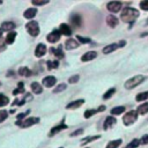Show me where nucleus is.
I'll return each instance as SVG.
<instances>
[{
  "label": "nucleus",
  "instance_id": "603ef678",
  "mask_svg": "<svg viewBox=\"0 0 148 148\" xmlns=\"http://www.w3.org/2000/svg\"><path fill=\"white\" fill-rule=\"evenodd\" d=\"M0 86H1V82H0Z\"/></svg>",
  "mask_w": 148,
  "mask_h": 148
},
{
  "label": "nucleus",
  "instance_id": "5701e85b",
  "mask_svg": "<svg viewBox=\"0 0 148 148\" xmlns=\"http://www.w3.org/2000/svg\"><path fill=\"white\" fill-rule=\"evenodd\" d=\"M51 51L54 53V56L59 59L64 58V53H62V45H59L57 49H51Z\"/></svg>",
  "mask_w": 148,
  "mask_h": 148
},
{
  "label": "nucleus",
  "instance_id": "c756f323",
  "mask_svg": "<svg viewBox=\"0 0 148 148\" xmlns=\"http://www.w3.org/2000/svg\"><path fill=\"white\" fill-rule=\"evenodd\" d=\"M114 92H116V88H110V89L103 95V98H104V99H109V98H111V97L114 95Z\"/></svg>",
  "mask_w": 148,
  "mask_h": 148
},
{
  "label": "nucleus",
  "instance_id": "7c9ffc66",
  "mask_svg": "<svg viewBox=\"0 0 148 148\" xmlns=\"http://www.w3.org/2000/svg\"><path fill=\"white\" fill-rule=\"evenodd\" d=\"M99 138H101V135H92V136H88V138H86V139H82V140H81V143H88V142L94 141V140H97V139H99Z\"/></svg>",
  "mask_w": 148,
  "mask_h": 148
},
{
  "label": "nucleus",
  "instance_id": "1a4fd4ad",
  "mask_svg": "<svg viewBox=\"0 0 148 148\" xmlns=\"http://www.w3.org/2000/svg\"><path fill=\"white\" fill-rule=\"evenodd\" d=\"M42 82H43V86H44V87L50 88V87H53V86L56 84L57 79H56L54 76H52V75H49V76H45Z\"/></svg>",
  "mask_w": 148,
  "mask_h": 148
},
{
  "label": "nucleus",
  "instance_id": "ea45409f",
  "mask_svg": "<svg viewBox=\"0 0 148 148\" xmlns=\"http://www.w3.org/2000/svg\"><path fill=\"white\" fill-rule=\"evenodd\" d=\"M79 79H80V76L76 74V75H73V76H71V77L68 79V82H69V83H76V82L79 81Z\"/></svg>",
  "mask_w": 148,
  "mask_h": 148
},
{
  "label": "nucleus",
  "instance_id": "c03bdc74",
  "mask_svg": "<svg viewBox=\"0 0 148 148\" xmlns=\"http://www.w3.org/2000/svg\"><path fill=\"white\" fill-rule=\"evenodd\" d=\"M28 114H29V110H28L27 112H24V113H20V114L17 116V119H18V121H21V120H22V119H23L25 116H28Z\"/></svg>",
  "mask_w": 148,
  "mask_h": 148
},
{
  "label": "nucleus",
  "instance_id": "a18cd8bd",
  "mask_svg": "<svg viewBox=\"0 0 148 148\" xmlns=\"http://www.w3.org/2000/svg\"><path fill=\"white\" fill-rule=\"evenodd\" d=\"M118 45H119V47H124V46L126 45V40H124V39H123V40H120V42L118 43Z\"/></svg>",
  "mask_w": 148,
  "mask_h": 148
},
{
  "label": "nucleus",
  "instance_id": "f8f14e48",
  "mask_svg": "<svg viewBox=\"0 0 148 148\" xmlns=\"http://www.w3.org/2000/svg\"><path fill=\"white\" fill-rule=\"evenodd\" d=\"M97 57V52L95 51H88L81 57V61H90Z\"/></svg>",
  "mask_w": 148,
  "mask_h": 148
},
{
  "label": "nucleus",
  "instance_id": "de8ad7c7",
  "mask_svg": "<svg viewBox=\"0 0 148 148\" xmlns=\"http://www.w3.org/2000/svg\"><path fill=\"white\" fill-rule=\"evenodd\" d=\"M1 35H2V29H0V38H1Z\"/></svg>",
  "mask_w": 148,
  "mask_h": 148
},
{
  "label": "nucleus",
  "instance_id": "c9c22d12",
  "mask_svg": "<svg viewBox=\"0 0 148 148\" xmlns=\"http://www.w3.org/2000/svg\"><path fill=\"white\" fill-rule=\"evenodd\" d=\"M58 66H59V62H58L57 60H54V61L49 60V61H47V68H49V69H52V68H58Z\"/></svg>",
  "mask_w": 148,
  "mask_h": 148
},
{
  "label": "nucleus",
  "instance_id": "79ce46f5",
  "mask_svg": "<svg viewBox=\"0 0 148 148\" xmlns=\"http://www.w3.org/2000/svg\"><path fill=\"white\" fill-rule=\"evenodd\" d=\"M82 133H83V128H79V130L74 131L73 133H71V136H76V135H80Z\"/></svg>",
  "mask_w": 148,
  "mask_h": 148
},
{
  "label": "nucleus",
  "instance_id": "f3484780",
  "mask_svg": "<svg viewBox=\"0 0 148 148\" xmlns=\"http://www.w3.org/2000/svg\"><path fill=\"white\" fill-rule=\"evenodd\" d=\"M83 103H84V99H77V101H74V102H71L69 104H67L66 108H67L68 110H74V109L80 108Z\"/></svg>",
  "mask_w": 148,
  "mask_h": 148
},
{
  "label": "nucleus",
  "instance_id": "c85d7f7f",
  "mask_svg": "<svg viewBox=\"0 0 148 148\" xmlns=\"http://www.w3.org/2000/svg\"><path fill=\"white\" fill-rule=\"evenodd\" d=\"M22 92H24V86H23V82H18L17 88L13 90V94L17 95V94H22Z\"/></svg>",
  "mask_w": 148,
  "mask_h": 148
},
{
  "label": "nucleus",
  "instance_id": "f704fd0d",
  "mask_svg": "<svg viewBox=\"0 0 148 148\" xmlns=\"http://www.w3.org/2000/svg\"><path fill=\"white\" fill-rule=\"evenodd\" d=\"M66 88H67V86H66L65 83H60V84H58V86L54 88L53 92H61V91H64Z\"/></svg>",
  "mask_w": 148,
  "mask_h": 148
},
{
  "label": "nucleus",
  "instance_id": "ddd939ff",
  "mask_svg": "<svg viewBox=\"0 0 148 148\" xmlns=\"http://www.w3.org/2000/svg\"><path fill=\"white\" fill-rule=\"evenodd\" d=\"M119 47V45H118V43H112V44H109V45H106L105 47H103V53L104 54H109V53H111V52H113V51H116L117 49Z\"/></svg>",
  "mask_w": 148,
  "mask_h": 148
},
{
  "label": "nucleus",
  "instance_id": "b1692460",
  "mask_svg": "<svg viewBox=\"0 0 148 148\" xmlns=\"http://www.w3.org/2000/svg\"><path fill=\"white\" fill-rule=\"evenodd\" d=\"M148 99V91H143V92H139L135 96V101L136 102H143Z\"/></svg>",
  "mask_w": 148,
  "mask_h": 148
},
{
  "label": "nucleus",
  "instance_id": "0eeeda50",
  "mask_svg": "<svg viewBox=\"0 0 148 148\" xmlns=\"http://www.w3.org/2000/svg\"><path fill=\"white\" fill-rule=\"evenodd\" d=\"M60 36H61V34H60L59 30H53V31H51V32L46 36V39H47V42H50V43H56V42H59Z\"/></svg>",
  "mask_w": 148,
  "mask_h": 148
},
{
  "label": "nucleus",
  "instance_id": "9b49d317",
  "mask_svg": "<svg viewBox=\"0 0 148 148\" xmlns=\"http://www.w3.org/2000/svg\"><path fill=\"white\" fill-rule=\"evenodd\" d=\"M45 53H46V46H45L43 43L37 44V46H36V49H35V56L38 57V58H40V57H43Z\"/></svg>",
  "mask_w": 148,
  "mask_h": 148
},
{
  "label": "nucleus",
  "instance_id": "20e7f679",
  "mask_svg": "<svg viewBox=\"0 0 148 148\" xmlns=\"http://www.w3.org/2000/svg\"><path fill=\"white\" fill-rule=\"evenodd\" d=\"M25 28H27V31L30 34V36L32 37H36L39 35V24L37 21H30L25 24Z\"/></svg>",
  "mask_w": 148,
  "mask_h": 148
},
{
  "label": "nucleus",
  "instance_id": "423d86ee",
  "mask_svg": "<svg viewBox=\"0 0 148 148\" xmlns=\"http://www.w3.org/2000/svg\"><path fill=\"white\" fill-rule=\"evenodd\" d=\"M106 8L111 13H118V12L123 10L121 9L123 8V3L120 1H110V2H108Z\"/></svg>",
  "mask_w": 148,
  "mask_h": 148
},
{
  "label": "nucleus",
  "instance_id": "412c9836",
  "mask_svg": "<svg viewBox=\"0 0 148 148\" xmlns=\"http://www.w3.org/2000/svg\"><path fill=\"white\" fill-rule=\"evenodd\" d=\"M125 106H123V105H120V106H114L112 110H111V114L112 116H118V114H121V113H124L125 112Z\"/></svg>",
  "mask_w": 148,
  "mask_h": 148
},
{
  "label": "nucleus",
  "instance_id": "8fccbe9b",
  "mask_svg": "<svg viewBox=\"0 0 148 148\" xmlns=\"http://www.w3.org/2000/svg\"><path fill=\"white\" fill-rule=\"evenodd\" d=\"M1 3H2V1H0V5H1Z\"/></svg>",
  "mask_w": 148,
  "mask_h": 148
},
{
  "label": "nucleus",
  "instance_id": "37998d69",
  "mask_svg": "<svg viewBox=\"0 0 148 148\" xmlns=\"http://www.w3.org/2000/svg\"><path fill=\"white\" fill-rule=\"evenodd\" d=\"M140 142L142 145H148V134H145L141 139H140Z\"/></svg>",
  "mask_w": 148,
  "mask_h": 148
},
{
  "label": "nucleus",
  "instance_id": "393cba45",
  "mask_svg": "<svg viewBox=\"0 0 148 148\" xmlns=\"http://www.w3.org/2000/svg\"><path fill=\"white\" fill-rule=\"evenodd\" d=\"M16 38V32L15 31H12V32H8L7 34V37H6V43L7 44H13L14 40Z\"/></svg>",
  "mask_w": 148,
  "mask_h": 148
},
{
  "label": "nucleus",
  "instance_id": "dca6fc26",
  "mask_svg": "<svg viewBox=\"0 0 148 148\" xmlns=\"http://www.w3.org/2000/svg\"><path fill=\"white\" fill-rule=\"evenodd\" d=\"M36 14H37V8H28V9L23 13V16H24L27 20H31L32 17H35Z\"/></svg>",
  "mask_w": 148,
  "mask_h": 148
},
{
  "label": "nucleus",
  "instance_id": "e433bc0d",
  "mask_svg": "<svg viewBox=\"0 0 148 148\" xmlns=\"http://www.w3.org/2000/svg\"><path fill=\"white\" fill-rule=\"evenodd\" d=\"M97 112H98L97 110H86L84 111V118H90L91 116H94Z\"/></svg>",
  "mask_w": 148,
  "mask_h": 148
},
{
  "label": "nucleus",
  "instance_id": "49530a36",
  "mask_svg": "<svg viewBox=\"0 0 148 148\" xmlns=\"http://www.w3.org/2000/svg\"><path fill=\"white\" fill-rule=\"evenodd\" d=\"M104 110H105V105H101V106L97 109V111H98V112H103Z\"/></svg>",
  "mask_w": 148,
  "mask_h": 148
},
{
  "label": "nucleus",
  "instance_id": "cd10ccee",
  "mask_svg": "<svg viewBox=\"0 0 148 148\" xmlns=\"http://www.w3.org/2000/svg\"><path fill=\"white\" fill-rule=\"evenodd\" d=\"M140 143H141V142H140V140H139V139H133L131 142H128V143L126 145V147H125V148H138Z\"/></svg>",
  "mask_w": 148,
  "mask_h": 148
},
{
  "label": "nucleus",
  "instance_id": "aec40b11",
  "mask_svg": "<svg viewBox=\"0 0 148 148\" xmlns=\"http://www.w3.org/2000/svg\"><path fill=\"white\" fill-rule=\"evenodd\" d=\"M30 88H31V90L35 94H42V91H43V88H42V86L38 82H32L31 86H30Z\"/></svg>",
  "mask_w": 148,
  "mask_h": 148
},
{
  "label": "nucleus",
  "instance_id": "f03ea898",
  "mask_svg": "<svg viewBox=\"0 0 148 148\" xmlns=\"http://www.w3.org/2000/svg\"><path fill=\"white\" fill-rule=\"evenodd\" d=\"M145 76L143 75H134V76H132V77H130L125 83H124V87H125V89H127V90H131V89H134L135 87H138L139 84H141L143 81H145Z\"/></svg>",
  "mask_w": 148,
  "mask_h": 148
},
{
  "label": "nucleus",
  "instance_id": "6ab92c4d",
  "mask_svg": "<svg viewBox=\"0 0 148 148\" xmlns=\"http://www.w3.org/2000/svg\"><path fill=\"white\" fill-rule=\"evenodd\" d=\"M1 29H2V31L5 30V31H8V32H12V30L15 29V23H13V22H3L1 24Z\"/></svg>",
  "mask_w": 148,
  "mask_h": 148
},
{
  "label": "nucleus",
  "instance_id": "a211bd4d",
  "mask_svg": "<svg viewBox=\"0 0 148 148\" xmlns=\"http://www.w3.org/2000/svg\"><path fill=\"white\" fill-rule=\"evenodd\" d=\"M136 111H138V113L141 114V116L147 114V113H148V102H143L142 104H140V105L138 106Z\"/></svg>",
  "mask_w": 148,
  "mask_h": 148
},
{
  "label": "nucleus",
  "instance_id": "a878e982",
  "mask_svg": "<svg viewBox=\"0 0 148 148\" xmlns=\"http://www.w3.org/2000/svg\"><path fill=\"white\" fill-rule=\"evenodd\" d=\"M64 128H66V125H64V124H60V125H58V126H54V127L51 130V132H50V135H54V134L59 133L60 131H62Z\"/></svg>",
  "mask_w": 148,
  "mask_h": 148
},
{
  "label": "nucleus",
  "instance_id": "09e8293b",
  "mask_svg": "<svg viewBox=\"0 0 148 148\" xmlns=\"http://www.w3.org/2000/svg\"><path fill=\"white\" fill-rule=\"evenodd\" d=\"M146 24H147V25H148V18H147V20H146Z\"/></svg>",
  "mask_w": 148,
  "mask_h": 148
},
{
  "label": "nucleus",
  "instance_id": "72a5a7b5",
  "mask_svg": "<svg viewBox=\"0 0 148 148\" xmlns=\"http://www.w3.org/2000/svg\"><path fill=\"white\" fill-rule=\"evenodd\" d=\"M76 39H77L81 44H87V43H90V42H91V39H90V38L82 37V36H80V35H77V36H76Z\"/></svg>",
  "mask_w": 148,
  "mask_h": 148
},
{
  "label": "nucleus",
  "instance_id": "6e6552de",
  "mask_svg": "<svg viewBox=\"0 0 148 148\" xmlns=\"http://www.w3.org/2000/svg\"><path fill=\"white\" fill-rule=\"evenodd\" d=\"M114 124H117V119H116L114 117H112V116H109V117L105 118V120H104V123H103V128L106 131V130L111 128Z\"/></svg>",
  "mask_w": 148,
  "mask_h": 148
},
{
  "label": "nucleus",
  "instance_id": "2eb2a0df",
  "mask_svg": "<svg viewBox=\"0 0 148 148\" xmlns=\"http://www.w3.org/2000/svg\"><path fill=\"white\" fill-rule=\"evenodd\" d=\"M77 46H79V43L73 38H69L65 42V49L67 50H73V49H76Z\"/></svg>",
  "mask_w": 148,
  "mask_h": 148
},
{
  "label": "nucleus",
  "instance_id": "9d476101",
  "mask_svg": "<svg viewBox=\"0 0 148 148\" xmlns=\"http://www.w3.org/2000/svg\"><path fill=\"white\" fill-rule=\"evenodd\" d=\"M105 21H106V24H108L110 28H116V27L118 25V23H119L118 17H116L114 15H108Z\"/></svg>",
  "mask_w": 148,
  "mask_h": 148
},
{
  "label": "nucleus",
  "instance_id": "bb28decb",
  "mask_svg": "<svg viewBox=\"0 0 148 148\" xmlns=\"http://www.w3.org/2000/svg\"><path fill=\"white\" fill-rule=\"evenodd\" d=\"M18 74H20V75H22V76L28 77V76H30V75H31V71H30L29 68H27V67H21V68L18 69Z\"/></svg>",
  "mask_w": 148,
  "mask_h": 148
},
{
  "label": "nucleus",
  "instance_id": "39448f33",
  "mask_svg": "<svg viewBox=\"0 0 148 148\" xmlns=\"http://www.w3.org/2000/svg\"><path fill=\"white\" fill-rule=\"evenodd\" d=\"M39 121V118H36V117H30V118H25V119H23V121H18V120H16V125H18V126H21V127H23V128H27V127H29V126H31V125H35V124H37Z\"/></svg>",
  "mask_w": 148,
  "mask_h": 148
},
{
  "label": "nucleus",
  "instance_id": "2f4dec72",
  "mask_svg": "<svg viewBox=\"0 0 148 148\" xmlns=\"http://www.w3.org/2000/svg\"><path fill=\"white\" fill-rule=\"evenodd\" d=\"M9 103V98L2 94H0V106H5Z\"/></svg>",
  "mask_w": 148,
  "mask_h": 148
},
{
  "label": "nucleus",
  "instance_id": "4468645a",
  "mask_svg": "<svg viewBox=\"0 0 148 148\" xmlns=\"http://www.w3.org/2000/svg\"><path fill=\"white\" fill-rule=\"evenodd\" d=\"M59 31H60L61 35H65V36H71V35H72V29H71V27H68V25L65 24V23H61V24H60Z\"/></svg>",
  "mask_w": 148,
  "mask_h": 148
},
{
  "label": "nucleus",
  "instance_id": "4be33fe9",
  "mask_svg": "<svg viewBox=\"0 0 148 148\" xmlns=\"http://www.w3.org/2000/svg\"><path fill=\"white\" fill-rule=\"evenodd\" d=\"M121 142H123V140H121V139L112 140V141H110V142L106 145V147H105V148H118V147L121 145Z\"/></svg>",
  "mask_w": 148,
  "mask_h": 148
},
{
  "label": "nucleus",
  "instance_id": "f257e3e1",
  "mask_svg": "<svg viewBox=\"0 0 148 148\" xmlns=\"http://www.w3.org/2000/svg\"><path fill=\"white\" fill-rule=\"evenodd\" d=\"M139 16H140V12L133 7H125L120 12V20L125 23H130V25H132Z\"/></svg>",
  "mask_w": 148,
  "mask_h": 148
},
{
  "label": "nucleus",
  "instance_id": "473e14b6",
  "mask_svg": "<svg viewBox=\"0 0 148 148\" xmlns=\"http://www.w3.org/2000/svg\"><path fill=\"white\" fill-rule=\"evenodd\" d=\"M72 23L74 25H76V27H80V24H81V17L79 15H74L72 17Z\"/></svg>",
  "mask_w": 148,
  "mask_h": 148
},
{
  "label": "nucleus",
  "instance_id": "58836bf2",
  "mask_svg": "<svg viewBox=\"0 0 148 148\" xmlns=\"http://www.w3.org/2000/svg\"><path fill=\"white\" fill-rule=\"evenodd\" d=\"M8 116V112L6 110H0V121H3Z\"/></svg>",
  "mask_w": 148,
  "mask_h": 148
},
{
  "label": "nucleus",
  "instance_id": "4c0bfd02",
  "mask_svg": "<svg viewBox=\"0 0 148 148\" xmlns=\"http://www.w3.org/2000/svg\"><path fill=\"white\" fill-rule=\"evenodd\" d=\"M140 8L142 9V10H146V12H148V0H143V1H140Z\"/></svg>",
  "mask_w": 148,
  "mask_h": 148
},
{
  "label": "nucleus",
  "instance_id": "7ed1b4c3",
  "mask_svg": "<svg viewBox=\"0 0 148 148\" xmlns=\"http://www.w3.org/2000/svg\"><path fill=\"white\" fill-rule=\"evenodd\" d=\"M138 111L136 110H132V111H128L125 113V116L123 117V124L125 126H131L132 124H134L138 119Z\"/></svg>",
  "mask_w": 148,
  "mask_h": 148
},
{
  "label": "nucleus",
  "instance_id": "3c124183",
  "mask_svg": "<svg viewBox=\"0 0 148 148\" xmlns=\"http://www.w3.org/2000/svg\"><path fill=\"white\" fill-rule=\"evenodd\" d=\"M59 148H62V147H59Z\"/></svg>",
  "mask_w": 148,
  "mask_h": 148
},
{
  "label": "nucleus",
  "instance_id": "a19ab883",
  "mask_svg": "<svg viewBox=\"0 0 148 148\" xmlns=\"http://www.w3.org/2000/svg\"><path fill=\"white\" fill-rule=\"evenodd\" d=\"M31 3L34 6H43V5L49 3V1H36V0H34V1H31Z\"/></svg>",
  "mask_w": 148,
  "mask_h": 148
}]
</instances>
